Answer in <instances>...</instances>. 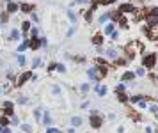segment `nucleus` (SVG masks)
Segmentation results:
<instances>
[{"mask_svg": "<svg viewBox=\"0 0 158 133\" xmlns=\"http://www.w3.org/2000/svg\"><path fill=\"white\" fill-rule=\"evenodd\" d=\"M154 62H156V57H154L153 53H149V55L144 57V66H146V68H153Z\"/></svg>", "mask_w": 158, "mask_h": 133, "instance_id": "1", "label": "nucleus"}, {"mask_svg": "<svg viewBox=\"0 0 158 133\" xmlns=\"http://www.w3.org/2000/svg\"><path fill=\"white\" fill-rule=\"evenodd\" d=\"M146 21H147V23H149L151 27H153V25H158V16H156V14H151V13H149V14L146 16Z\"/></svg>", "mask_w": 158, "mask_h": 133, "instance_id": "2", "label": "nucleus"}, {"mask_svg": "<svg viewBox=\"0 0 158 133\" xmlns=\"http://www.w3.org/2000/svg\"><path fill=\"white\" fill-rule=\"evenodd\" d=\"M27 46H29V48H32V50H36V48H39V46H41V43H39V39H37V37H32V41H27Z\"/></svg>", "mask_w": 158, "mask_h": 133, "instance_id": "3", "label": "nucleus"}, {"mask_svg": "<svg viewBox=\"0 0 158 133\" xmlns=\"http://www.w3.org/2000/svg\"><path fill=\"white\" fill-rule=\"evenodd\" d=\"M29 78H32V73H23V75H21L20 78H18V85H21V83H25Z\"/></svg>", "mask_w": 158, "mask_h": 133, "instance_id": "4", "label": "nucleus"}, {"mask_svg": "<svg viewBox=\"0 0 158 133\" xmlns=\"http://www.w3.org/2000/svg\"><path fill=\"white\" fill-rule=\"evenodd\" d=\"M119 11H121V13H131V11H133V6H131V4H123V6L119 7Z\"/></svg>", "mask_w": 158, "mask_h": 133, "instance_id": "5", "label": "nucleus"}, {"mask_svg": "<svg viewBox=\"0 0 158 133\" xmlns=\"http://www.w3.org/2000/svg\"><path fill=\"white\" fill-rule=\"evenodd\" d=\"M135 78V73L133 71H126L124 75H123V82H130V80H133Z\"/></svg>", "mask_w": 158, "mask_h": 133, "instance_id": "6", "label": "nucleus"}, {"mask_svg": "<svg viewBox=\"0 0 158 133\" xmlns=\"http://www.w3.org/2000/svg\"><path fill=\"white\" fill-rule=\"evenodd\" d=\"M91 124H93V128H100V124H101V119H100L98 116H93V117H91Z\"/></svg>", "mask_w": 158, "mask_h": 133, "instance_id": "7", "label": "nucleus"}, {"mask_svg": "<svg viewBox=\"0 0 158 133\" xmlns=\"http://www.w3.org/2000/svg\"><path fill=\"white\" fill-rule=\"evenodd\" d=\"M20 7H18V4H14V2H9L7 4V13H16Z\"/></svg>", "mask_w": 158, "mask_h": 133, "instance_id": "8", "label": "nucleus"}, {"mask_svg": "<svg viewBox=\"0 0 158 133\" xmlns=\"http://www.w3.org/2000/svg\"><path fill=\"white\" fill-rule=\"evenodd\" d=\"M87 73H89V76H91L93 80H98V69H96V68H89Z\"/></svg>", "mask_w": 158, "mask_h": 133, "instance_id": "9", "label": "nucleus"}, {"mask_svg": "<svg viewBox=\"0 0 158 133\" xmlns=\"http://www.w3.org/2000/svg\"><path fill=\"white\" fill-rule=\"evenodd\" d=\"M80 124H82V117H78V116H77V117H71V126H73V128H77V126H80Z\"/></svg>", "mask_w": 158, "mask_h": 133, "instance_id": "10", "label": "nucleus"}, {"mask_svg": "<svg viewBox=\"0 0 158 133\" xmlns=\"http://www.w3.org/2000/svg\"><path fill=\"white\" fill-rule=\"evenodd\" d=\"M43 123L46 124V126H50V124H52V117H50V114H48V112H44V116H43Z\"/></svg>", "mask_w": 158, "mask_h": 133, "instance_id": "11", "label": "nucleus"}, {"mask_svg": "<svg viewBox=\"0 0 158 133\" xmlns=\"http://www.w3.org/2000/svg\"><path fill=\"white\" fill-rule=\"evenodd\" d=\"M114 23H107V27H105V34H112V32H114Z\"/></svg>", "mask_w": 158, "mask_h": 133, "instance_id": "12", "label": "nucleus"}, {"mask_svg": "<svg viewBox=\"0 0 158 133\" xmlns=\"http://www.w3.org/2000/svg\"><path fill=\"white\" fill-rule=\"evenodd\" d=\"M117 55H119V53H117L116 50H112V48L107 52V57H110V59H117Z\"/></svg>", "mask_w": 158, "mask_h": 133, "instance_id": "13", "label": "nucleus"}, {"mask_svg": "<svg viewBox=\"0 0 158 133\" xmlns=\"http://www.w3.org/2000/svg\"><path fill=\"white\" fill-rule=\"evenodd\" d=\"M20 7H21V11H23V13H32V6H29V4H21Z\"/></svg>", "mask_w": 158, "mask_h": 133, "instance_id": "14", "label": "nucleus"}, {"mask_svg": "<svg viewBox=\"0 0 158 133\" xmlns=\"http://www.w3.org/2000/svg\"><path fill=\"white\" fill-rule=\"evenodd\" d=\"M112 14L110 13H105L103 16H100V23H107V21H108V18H110Z\"/></svg>", "mask_w": 158, "mask_h": 133, "instance_id": "15", "label": "nucleus"}, {"mask_svg": "<svg viewBox=\"0 0 158 133\" xmlns=\"http://www.w3.org/2000/svg\"><path fill=\"white\" fill-rule=\"evenodd\" d=\"M30 21H25V23H21V30H23V32H29L30 30Z\"/></svg>", "mask_w": 158, "mask_h": 133, "instance_id": "16", "label": "nucleus"}, {"mask_svg": "<svg viewBox=\"0 0 158 133\" xmlns=\"http://www.w3.org/2000/svg\"><path fill=\"white\" fill-rule=\"evenodd\" d=\"M93 43H94V44H98V46H100V44L103 43V36H94V37H93Z\"/></svg>", "mask_w": 158, "mask_h": 133, "instance_id": "17", "label": "nucleus"}, {"mask_svg": "<svg viewBox=\"0 0 158 133\" xmlns=\"http://www.w3.org/2000/svg\"><path fill=\"white\" fill-rule=\"evenodd\" d=\"M16 39H20V32L14 29V30L11 32V41H16Z\"/></svg>", "mask_w": 158, "mask_h": 133, "instance_id": "18", "label": "nucleus"}, {"mask_svg": "<svg viewBox=\"0 0 158 133\" xmlns=\"http://www.w3.org/2000/svg\"><path fill=\"white\" fill-rule=\"evenodd\" d=\"M67 18H70V20L73 21V23H75V21H77V14H75L73 11H67Z\"/></svg>", "mask_w": 158, "mask_h": 133, "instance_id": "19", "label": "nucleus"}, {"mask_svg": "<svg viewBox=\"0 0 158 133\" xmlns=\"http://www.w3.org/2000/svg\"><path fill=\"white\" fill-rule=\"evenodd\" d=\"M7 124H9V119H7V117H4V116H2V119H0V126H2V128H6V126H7Z\"/></svg>", "mask_w": 158, "mask_h": 133, "instance_id": "20", "label": "nucleus"}, {"mask_svg": "<svg viewBox=\"0 0 158 133\" xmlns=\"http://www.w3.org/2000/svg\"><path fill=\"white\" fill-rule=\"evenodd\" d=\"M119 23H121V27H124V29L128 27V21H126V18H123V16L119 18Z\"/></svg>", "mask_w": 158, "mask_h": 133, "instance_id": "21", "label": "nucleus"}, {"mask_svg": "<svg viewBox=\"0 0 158 133\" xmlns=\"http://www.w3.org/2000/svg\"><path fill=\"white\" fill-rule=\"evenodd\" d=\"M98 94L100 96H105L107 94V87H98Z\"/></svg>", "mask_w": 158, "mask_h": 133, "instance_id": "22", "label": "nucleus"}, {"mask_svg": "<svg viewBox=\"0 0 158 133\" xmlns=\"http://www.w3.org/2000/svg\"><path fill=\"white\" fill-rule=\"evenodd\" d=\"M39 64H41V59H34V60H32V68H37Z\"/></svg>", "mask_w": 158, "mask_h": 133, "instance_id": "23", "label": "nucleus"}, {"mask_svg": "<svg viewBox=\"0 0 158 133\" xmlns=\"http://www.w3.org/2000/svg\"><path fill=\"white\" fill-rule=\"evenodd\" d=\"M18 62L23 66V64H25V57H23V55H18Z\"/></svg>", "mask_w": 158, "mask_h": 133, "instance_id": "24", "label": "nucleus"}, {"mask_svg": "<svg viewBox=\"0 0 158 133\" xmlns=\"http://www.w3.org/2000/svg\"><path fill=\"white\" fill-rule=\"evenodd\" d=\"M46 133H60V131L55 130V128H46Z\"/></svg>", "mask_w": 158, "mask_h": 133, "instance_id": "25", "label": "nucleus"}, {"mask_svg": "<svg viewBox=\"0 0 158 133\" xmlns=\"http://www.w3.org/2000/svg\"><path fill=\"white\" fill-rule=\"evenodd\" d=\"M144 73H146V71H144V68H140V69H137V73H135V75H139V76H144Z\"/></svg>", "mask_w": 158, "mask_h": 133, "instance_id": "26", "label": "nucleus"}, {"mask_svg": "<svg viewBox=\"0 0 158 133\" xmlns=\"http://www.w3.org/2000/svg\"><path fill=\"white\" fill-rule=\"evenodd\" d=\"M52 91H53V94H60V87H57V85H55V87L52 89Z\"/></svg>", "mask_w": 158, "mask_h": 133, "instance_id": "27", "label": "nucleus"}, {"mask_svg": "<svg viewBox=\"0 0 158 133\" xmlns=\"http://www.w3.org/2000/svg\"><path fill=\"white\" fill-rule=\"evenodd\" d=\"M149 112H153V114H156V112H158V106H156V105H153V106L149 108Z\"/></svg>", "mask_w": 158, "mask_h": 133, "instance_id": "28", "label": "nucleus"}, {"mask_svg": "<svg viewBox=\"0 0 158 133\" xmlns=\"http://www.w3.org/2000/svg\"><path fill=\"white\" fill-rule=\"evenodd\" d=\"M87 91H89V83H84L82 85V92H87Z\"/></svg>", "mask_w": 158, "mask_h": 133, "instance_id": "29", "label": "nucleus"}, {"mask_svg": "<svg viewBox=\"0 0 158 133\" xmlns=\"http://www.w3.org/2000/svg\"><path fill=\"white\" fill-rule=\"evenodd\" d=\"M139 99H142V96H133V98H131V103H137Z\"/></svg>", "mask_w": 158, "mask_h": 133, "instance_id": "30", "label": "nucleus"}, {"mask_svg": "<svg viewBox=\"0 0 158 133\" xmlns=\"http://www.w3.org/2000/svg\"><path fill=\"white\" fill-rule=\"evenodd\" d=\"M116 91H119V92H123V91H124V85H123V83H119V85H117V89H116Z\"/></svg>", "mask_w": 158, "mask_h": 133, "instance_id": "31", "label": "nucleus"}, {"mask_svg": "<svg viewBox=\"0 0 158 133\" xmlns=\"http://www.w3.org/2000/svg\"><path fill=\"white\" fill-rule=\"evenodd\" d=\"M75 34V27H71L70 30H67V37H70V36H73Z\"/></svg>", "mask_w": 158, "mask_h": 133, "instance_id": "32", "label": "nucleus"}, {"mask_svg": "<svg viewBox=\"0 0 158 133\" xmlns=\"http://www.w3.org/2000/svg\"><path fill=\"white\" fill-rule=\"evenodd\" d=\"M112 39H119V32H116V30L112 32Z\"/></svg>", "mask_w": 158, "mask_h": 133, "instance_id": "33", "label": "nucleus"}, {"mask_svg": "<svg viewBox=\"0 0 158 133\" xmlns=\"http://www.w3.org/2000/svg\"><path fill=\"white\" fill-rule=\"evenodd\" d=\"M21 128H23V130H25V131H32V128H30V126H29V124H23V126H21Z\"/></svg>", "mask_w": 158, "mask_h": 133, "instance_id": "34", "label": "nucleus"}, {"mask_svg": "<svg viewBox=\"0 0 158 133\" xmlns=\"http://www.w3.org/2000/svg\"><path fill=\"white\" fill-rule=\"evenodd\" d=\"M112 2H114V0H101V4H103V6H107V4H112Z\"/></svg>", "mask_w": 158, "mask_h": 133, "instance_id": "35", "label": "nucleus"}, {"mask_svg": "<svg viewBox=\"0 0 158 133\" xmlns=\"http://www.w3.org/2000/svg\"><path fill=\"white\" fill-rule=\"evenodd\" d=\"M0 133H11V130H9V128L6 126V128H2V131H0Z\"/></svg>", "mask_w": 158, "mask_h": 133, "instance_id": "36", "label": "nucleus"}, {"mask_svg": "<svg viewBox=\"0 0 158 133\" xmlns=\"http://www.w3.org/2000/svg\"><path fill=\"white\" fill-rule=\"evenodd\" d=\"M30 36H32V37H36V36H37V29H32V32H30Z\"/></svg>", "mask_w": 158, "mask_h": 133, "instance_id": "37", "label": "nucleus"}, {"mask_svg": "<svg viewBox=\"0 0 158 133\" xmlns=\"http://www.w3.org/2000/svg\"><path fill=\"white\" fill-rule=\"evenodd\" d=\"M119 99H121V101H126V96H124V94L121 92V94H119Z\"/></svg>", "mask_w": 158, "mask_h": 133, "instance_id": "38", "label": "nucleus"}, {"mask_svg": "<svg viewBox=\"0 0 158 133\" xmlns=\"http://www.w3.org/2000/svg\"><path fill=\"white\" fill-rule=\"evenodd\" d=\"M151 14H156V16H158V7H154V9H151Z\"/></svg>", "mask_w": 158, "mask_h": 133, "instance_id": "39", "label": "nucleus"}, {"mask_svg": "<svg viewBox=\"0 0 158 133\" xmlns=\"http://www.w3.org/2000/svg\"><path fill=\"white\" fill-rule=\"evenodd\" d=\"M0 92H2V89H0Z\"/></svg>", "mask_w": 158, "mask_h": 133, "instance_id": "40", "label": "nucleus"}]
</instances>
